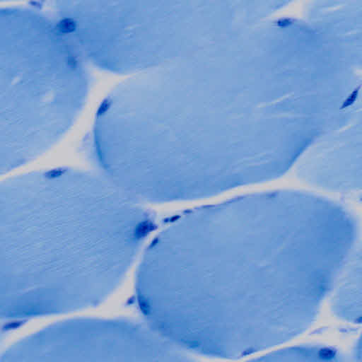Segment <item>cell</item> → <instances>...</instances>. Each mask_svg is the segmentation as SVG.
<instances>
[{"mask_svg": "<svg viewBox=\"0 0 362 362\" xmlns=\"http://www.w3.org/2000/svg\"><path fill=\"white\" fill-rule=\"evenodd\" d=\"M356 243L344 207L302 192L199 207L171 221L148 247L141 305L176 346L251 355L313 325Z\"/></svg>", "mask_w": 362, "mask_h": 362, "instance_id": "cell-1", "label": "cell"}, {"mask_svg": "<svg viewBox=\"0 0 362 362\" xmlns=\"http://www.w3.org/2000/svg\"><path fill=\"white\" fill-rule=\"evenodd\" d=\"M0 205L5 260L90 263L112 282L151 230L135 199L104 176L69 168L6 178Z\"/></svg>", "mask_w": 362, "mask_h": 362, "instance_id": "cell-2", "label": "cell"}, {"mask_svg": "<svg viewBox=\"0 0 362 362\" xmlns=\"http://www.w3.org/2000/svg\"><path fill=\"white\" fill-rule=\"evenodd\" d=\"M88 76L66 32L35 10L0 8V171L52 147L86 102Z\"/></svg>", "mask_w": 362, "mask_h": 362, "instance_id": "cell-3", "label": "cell"}, {"mask_svg": "<svg viewBox=\"0 0 362 362\" xmlns=\"http://www.w3.org/2000/svg\"><path fill=\"white\" fill-rule=\"evenodd\" d=\"M165 1H55L62 29L95 65L143 71L187 57V6Z\"/></svg>", "mask_w": 362, "mask_h": 362, "instance_id": "cell-4", "label": "cell"}, {"mask_svg": "<svg viewBox=\"0 0 362 362\" xmlns=\"http://www.w3.org/2000/svg\"><path fill=\"white\" fill-rule=\"evenodd\" d=\"M346 272L336 291L333 307L339 318L351 323L361 319V258L360 250L351 257Z\"/></svg>", "mask_w": 362, "mask_h": 362, "instance_id": "cell-5", "label": "cell"}, {"mask_svg": "<svg viewBox=\"0 0 362 362\" xmlns=\"http://www.w3.org/2000/svg\"><path fill=\"white\" fill-rule=\"evenodd\" d=\"M337 355L334 351L329 349L311 348V349H293L274 352L270 356L261 360L278 361H336Z\"/></svg>", "mask_w": 362, "mask_h": 362, "instance_id": "cell-6", "label": "cell"}]
</instances>
